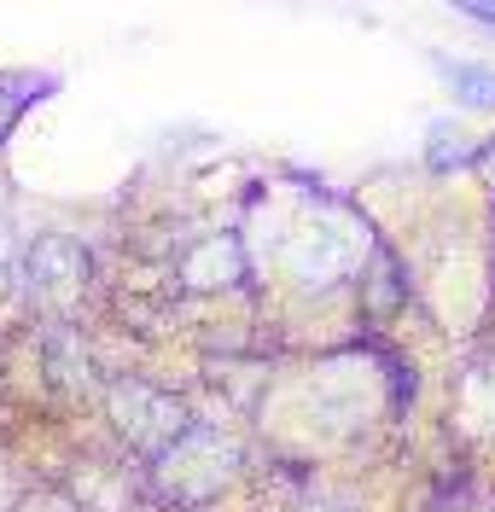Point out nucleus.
I'll use <instances>...</instances> for the list:
<instances>
[{
    "label": "nucleus",
    "mask_w": 495,
    "mask_h": 512,
    "mask_svg": "<svg viewBox=\"0 0 495 512\" xmlns=\"http://www.w3.org/2000/svg\"><path fill=\"white\" fill-rule=\"evenodd\" d=\"M158 460H164V489L181 495V501H204V495L222 483V472L233 466L228 443H222L216 431H204V425H193L187 437H175Z\"/></svg>",
    "instance_id": "1"
},
{
    "label": "nucleus",
    "mask_w": 495,
    "mask_h": 512,
    "mask_svg": "<svg viewBox=\"0 0 495 512\" xmlns=\"http://www.w3.org/2000/svg\"><path fill=\"white\" fill-rule=\"evenodd\" d=\"M443 76H449V88L466 99V105H495V76L490 70H478V64H443Z\"/></svg>",
    "instance_id": "3"
},
{
    "label": "nucleus",
    "mask_w": 495,
    "mask_h": 512,
    "mask_svg": "<svg viewBox=\"0 0 495 512\" xmlns=\"http://www.w3.org/2000/svg\"><path fill=\"white\" fill-rule=\"evenodd\" d=\"M6 280H12V268H6V245H0V291H6Z\"/></svg>",
    "instance_id": "6"
},
{
    "label": "nucleus",
    "mask_w": 495,
    "mask_h": 512,
    "mask_svg": "<svg viewBox=\"0 0 495 512\" xmlns=\"http://www.w3.org/2000/svg\"><path fill=\"white\" fill-rule=\"evenodd\" d=\"M449 158H455V163L472 158V146H466V140H449V134L437 128V134H431V163H437V169H449Z\"/></svg>",
    "instance_id": "5"
},
{
    "label": "nucleus",
    "mask_w": 495,
    "mask_h": 512,
    "mask_svg": "<svg viewBox=\"0 0 495 512\" xmlns=\"http://www.w3.org/2000/svg\"><path fill=\"white\" fill-rule=\"evenodd\" d=\"M35 94H41V82H30V76H18V82H6V76H0V140H6L12 117H18Z\"/></svg>",
    "instance_id": "4"
},
{
    "label": "nucleus",
    "mask_w": 495,
    "mask_h": 512,
    "mask_svg": "<svg viewBox=\"0 0 495 512\" xmlns=\"http://www.w3.org/2000/svg\"><path fill=\"white\" fill-rule=\"evenodd\" d=\"M24 274H30V297L41 309H53V315H65L70 303L82 297L88 286V251L76 245V239H35L30 262H24Z\"/></svg>",
    "instance_id": "2"
}]
</instances>
